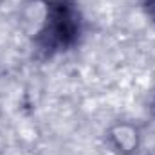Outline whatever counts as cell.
<instances>
[{
	"label": "cell",
	"instance_id": "6da1fadb",
	"mask_svg": "<svg viewBox=\"0 0 155 155\" xmlns=\"http://www.w3.org/2000/svg\"><path fill=\"white\" fill-rule=\"evenodd\" d=\"M78 35V16L74 9L65 2H54L49 5L43 27L40 31V38L47 47H65Z\"/></svg>",
	"mask_w": 155,
	"mask_h": 155
},
{
	"label": "cell",
	"instance_id": "7a4b0ae2",
	"mask_svg": "<svg viewBox=\"0 0 155 155\" xmlns=\"http://www.w3.org/2000/svg\"><path fill=\"white\" fill-rule=\"evenodd\" d=\"M112 139L119 148V152H134L137 148L139 137H137V130H134L128 124H121L112 130Z\"/></svg>",
	"mask_w": 155,
	"mask_h": 155
},
{
	"label": "cell",
	"instance_id": "3957f363",
	"mask_svg": "<svg viewBox=\"0 0 155 155\" xmlns=\"http://www.w3.org/2000/svg\"><path fill=\"white\" fill-rule=\"evenodd\" d=\"M43 2H47V4L51 5V4H54V2H60V0H43Z\"/></svg>",
	"mask_w": 155,
	"mask_h": 155
}]
</instances>
